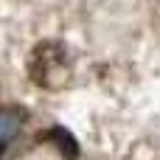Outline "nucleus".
<instances>
[{
	"label": "nucleus",
	"mask_w": 160,
	"mask_h": 160,
	"mask_svg": "<svg viewBox=\"0 0 160 160\" xmlns=\"http://www.w3.org/2000/svg\"><path fill=\"white\" fill-rule=\"evenodd\" d=\"M20 127H22V112L14 107H0V146L14 141Z\"/></svg>",
	"instance_id": "nucleus-1"
}]
</instances>
